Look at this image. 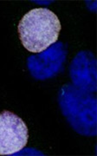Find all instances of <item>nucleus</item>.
<instances>
[{
    "instance_id": "1",
    "label": "nucleus",
    "mask_w": 97,
    "mask_h": 156,
    "mask_svg": "<svg viewBox=\"0 0 97 156\" xmlns=\"http://www.w3.org/2000/svg\"><path fill=\"white\" fill-rule=\"evenodd\" d=\"M58 102L74 131L85 136L96 135V98L91 92L65 84L59 91Z\"/></svg>"
},
{
    "instance_id": "2",
    "label": "nucleus",
    "mask_w": 97,
    "mask_h": 156,
    "mask_svg": "<svg viewBox=\"0 0 97 156\" xmlns=\"http://www.w3.org/2000/svg\"><path fill=\"white\" fill-rule=\"evenodd\" d=\"M23 47L32 53H41L58 40L61 23L47 8H36L27 12L17 27Z\"/></svg>"
},
{
    "instance_id": "3",
    "label": "nucleus",
    "mask_w": 97,
    "mask_h": 156,
    "mask_svg": "<svg viewBox=\"0 0 97 156\" xmlns=\"http://www.w3.org/2000/svg\"><path fill=\"white\" fill-rule=\"evenodd\" d=\"M29 131L26 124L10 111L0 113V155H12L26 146Z\"/></svg>"
},
{
    "instance_id": "4",
    "label": "nucleus",
    "mask_w": 97,
    "mask_h": 156,
    "mask_svg": "<svg viewBox=\"0 0 97 156\" xmlns=\"http://www.w3.org/2000/svg\"><path fill=\"white\" fill-rule=\"evenodd\" d=\"M67 50L63 43L59 42L41 53L29 56L28 67L31 76L38 80H45L57 75L63 69L66 60Z\"/></svg>"
},
{
    "instance_id": "5",
    "label": "nucleus",
    "mask_w": 97,
    "mask_h": 156,
    "mask_svg": "<svg viewBox=\"0 0 97 156\" xmlns=\"http://www.w3.org/2000/svg\"><path fill=\"white\" fill-rule=\"evenodd\" d=\"M74 86L88 92L96 91V59L94 54L83 50L74 56L69 68Z\"/></svg>"
}]
</instances>
